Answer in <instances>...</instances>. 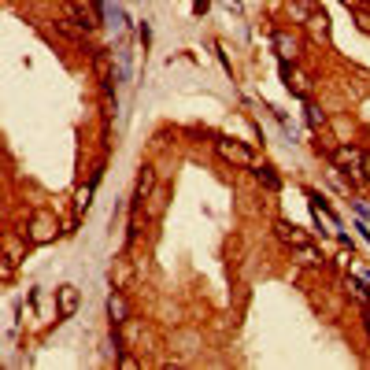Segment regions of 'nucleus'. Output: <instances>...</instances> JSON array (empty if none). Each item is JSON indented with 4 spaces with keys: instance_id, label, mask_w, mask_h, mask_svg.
Segmentation results:
<instances>
[{
    "instance_id": "obj_1",
    "label": "nucleus",
    "mask_w": 370,
    "mask_h": 370,
    "mask_svg": "<svg viewBox=\"0 0 370 370\" xmlns=\"http://www.w3.org/2000/svg\"><path fill=\"white\" fill-rule=\"evenodd\" d=\"M333 163H337L341 170H348L356 182H363L367 178V170H363V163H367V152L363 148H356V144H341V148H333Z\"/></svg>"
},
{
    "instance_id": "obj_2",
    "label": "nucleus",
    "mask_w": 370,
    "mask_h": 370,
    "mask_svg": "<svg viewBox=\"0 0 370 370\" xmlns=\"http://www.w3.org/2000/svg\"><path fill=\"white\" fill-rule=\"evenodd\" d=\"M215 152H219L226 163H233V167H252V163H256V156H252L248 144L230 141V137H215Z\"/></svg>"
},
{
    "instance_id": "obj_3",
    "label": "nucleus",
    "mask_w": 370,
    "mask_h": 370,
    "mask_svg": "<svg viewBox=\"0 0 370 370\" xmlns=\"http://www.w3.org/2000/svg\"><path fill=\"white\" fill-rule=\"evenodd\" d=\"M26 241H30V245H49V241H56V219H52V215H34L30 230H26Z\"/></svg>"
},
{
    "instance_id": "obj_4",
    "label": "nucleus",
    "mask_w": 370,
    "mask_h": 370,
    "mask_svg": "<svg viewBox=\"0 0 370 370\" xmlns=\"http://www.w3.org/2000/svg\"><path fill=\"white\" fill-rule=\"evenodd\" d=\"M274 237L282 241V245H289V248L308 245V233H304V230H296L293 222H285V219H278V222H274Z\"/></svg>"
},
{
    "instance_id": "obj_5",
    "label": "nucleus",
    "mask_w": 370,
    "mask_h": 370,
    "mask_svg": "<svg viewBox=\"0 0 370 370\" xmlns=\"http://www.w3.org/2000/svg\"><path fill=\"white\" fill-rule=\"evenodd\" d=\"M63 15H67V19L75 23L78 30H85V34L96 26V15H93V12H85V8H82V4H75V0H67V4H63Z\"/></svg>"
},
{
    "instance_id": "obj_6",
    "label": "nucleus",
    "mask_w": 370,
    "mask_h": 370,
    "mask_svg": "<svg viewBox=\"0 0 370 370\" xmlns=\"http://www.w3.org/2000/svg\"><path fill=\"white\" fill-rule=\"evenodd\" d=\"M56 311H60V319H70V315L78 311V289L75 285H60L56 289Z\"/></svg>"
},
{
    "instance_id": "obj_7",
    "label": "nucleus",
    "mask_w": 370,
    "mask_h": 370,
    "mask_svg": "<svg viewBox=\"0 0 370 370\" xmlns=\"http://www.w3.org/2000/svg\"><path fill=\"white\" fill-rule=\"evenodd\" d=\"M23 252H26V245L15 237V233H8V237H4V278H12V270L23 259Z\"/></svg>"
},
{
    "instance_id": "obj_8",
    "label": "nucleus",
    "mask_w": 370,
    "mask_h": 370,
    "mask_svg": "<svg viewBox=\"0 0 370 370\" xmlns=\"http://www.w3.org/2000/svg\"><path fill=\"white\" fill-rule=\"evenodd\" d=\"M274 49H278V56H282L285 63H293L296 56H300V41H296L289 30H278L274 34Z\"/></svg>"
},
{
    "instance_id": "obj_9",
    "label": "nucleus",
    "mask_w": 370,
    "mask_h": 370,
    "mask_svg": "<svg viewBox=\"0 0 370 370\" xmlns=\"http://www.w3.org/2000/svg\"><path fill=\"white\" fill-rule=\"evenodd\" d=\"M107 315H111L115 326H126V322H130V304H126L122 293H111V296H107Z\"/></svg>"
},
{
    "instance_id": "obj_10",
    "label": "nucleus",
    "mask_w": 370,
    "mask_h": 370,
    "mask_svg": "<svg viewBox=\"0 0 370 370\" xmlns=\"http://www.w3.org/2000/svg\"><path fill=\"white\" fill-rule=\"evenodd\" d=\"M289 252H293V263L296 267H322V252L315 248L311 241H308V245H300V248H289Z\"/></svg>"
},
{
    "instance_id": "obj_11",
    "label": "nucleus",
    "mask_w": 370,
    "mask_h": 370,
    "mask_svg": "<svg viewBox=\"0 0 370 370\" xmlns=\"http://www.w3.org/2000/svg\"><path fill=\"white\" fill-rule=\"evenodd\" d=\"M282 75H285V82H289V89H293L296 96H308L311 93V82H308V75H304V70H296V67H289V63H285Z\"/></svg>"
},
{
    "instance_id": "obj_12",
    "label": "nucleus",
    "mask_w": 370,
    "mask_h": 370,
    "mask_svg": "<svg viewBox=\"0 0 370 370\" xmlns=\"http://www.w3.org/2000/svg\"><path fill=\"white\" fill-rule=\"evenodd\" d=\"M289 15H293V23L308 26V19L315 15V8L308 4V0H293V4H289Z\"/></svg>"
},
{
    "instance_id": "obj_13",
    "label": "nucleus",
    "mask_w": 370,
    "mask_h": 370,
    "mask_svg": "<svg viewBox=\"0 0 370 370\" xmlns=\"http://www.w3.org/2000/svg\"><path fill=\"white\" fill-rule=\"evenodd\" d=\"M152 189H156V174H152V170L144 167V170H141V178H137V200H141V204L152 196Z\"/></svg>"
},
{
    "instance_id": "obj_14",
    "label": "nucleus",
    "mask_w": 370,
    "mask_h": 370,
    "mask_svg": "<svg viewBox=\"0 0 370 370\" xmlns=\"http://www.w3.org/2000/svg\"><path fill=\"white\" fill-rule=\"evenodd\" d=\"M252 174H256L267 189H278V174H274L270 167H263V163H252Z\"/></svg>"
},
{
    "instance_id": "obj_15",
    "label": "nucleus",
    "mask_w": 370,
    "mask_h": 370,
    "mask_svg": "<svg viewBox=\"0 0 370 370\" xmlns=\"http://www.w3.org/2000/svg\"><path fill=\"white\" fill-rule=\"evenodd\" d=\"M326 23H330V19H326V15H322V12H315V15H311V19H308V30H311V34H315V38H319V41H322V38H326V30H330V26H326Z\"/></svg>"
},
{
    "instance_id": "obj_16",
    "label": "nucleus",
    "mask_w": 370,
    "mask_h": 370,
    "mask_svg": "<svg viewBox=\"0 0 370 370\" xmlns=\"http://www.w3.org/2000/svg\"><path fill=\"white\" fill-rule=\"evenodd\" d=\"M304 111H308V122H311V130H322V126H326V115H322V107L308 104Z\"/></svg>"
},
{
    "instance_id": "obj_17",
    "label": "nucleus",
    "mask_w": 370,
    "mask_h": 370,
    "mask_svg": "<svg viewBox=\"0 0 370 370\" xmlns=\"http://www.w3.org/2000/svg\"><path fill=\"white\" fill-rule=\"evenodd\" d=\"M89 204H93V185L78 189V196H75V207H78V215H82V211H85Z\"/></svg>"
},
{
    "instance_id": "obj_18",
    "label": "nucleus",
    "mask_w": 370,
    "mask_h": 370,
    "mask_svg": "<svg viewBox=\"0 0 370 370\" xmlns=\"http://www.w3.org/2000/svg\"><path fill=\"white\" fill-rule=\"evenodd\" d=\"M111 282H115V285H119V289H122L126 282H130V267H126V263H119V267H115V270H111Z\"/></svg>"
},
{
    "instance_id": "obj_19",
    "label": "nucleus",
    "mask_w": 370,
    "mask_h": 370,
    "mask_svg": "<svg viewBox=\"0 0 370 370\" xmlns=\"http://www.w3.org/2000/svg\"><path fill=\"white\" fill-rule=\"evenodd\" d=\"M348 293H352V296H356V300H359V304H370V293H367V289H363V285H359V282H352V278H348Z\"/></svg>"
},
{
    "instance_id": "obj_20",
    "label": "nucleus",
    "mask_w": 370,
    "mask_h": 370,
    "mask_svg": "<svg viewBox=\"0 0 370 370\" xmlns=\"http://www.w3.org/2000/svg\"><path fill=\"white\" fill-rule=\"evenodd\" d=\"M148 200H152V207H148V211H152V215H159V211H163V193H156V196H148Z\"/></svg>"
},
{
    "instance_id": "obj_21",
    "label": "nucleus",
    "mask_w": 370,
    "mask_h": 370,
    "mask_svg": "<svg viewBox=\"0 0 370 370\" xmlns=\"http://www.w3.org/2000/svg\"><path fill=\"white\" fill-rule=\"evenodd\" d=\"M345 8H352V12H370L367 0H345Z\"/></svg>"
},
{
    "instance_id": "obj_22",
    "label": "nucleus",
    "mask_w": 370,
    "mask_h": 370,
    "mask_svg": "<svg viewBox=\"0 0 370 370\" xmlns=\"http://www.w3.org/2000/svg\"><path fill=\"white\" fill-rule=\"evenodd\" d=\"M352 259H356V256H352L348 248H345V252H337V267H352Z\"/></svg>"
},
{
    "instance_id": "obj_23",
    "label": "nucleus",
    "mask_w": 370,
    "mask_h": 370,
    "mask_svg": "<svg viewBox=\"0 0 370 370\" xmlns=\"http://www.w3.org/2000/svg\"><path fill=\"white\" fill-rule=\"evenodd\" d=\"M363 330H367V337H370V304H367V311H363Z\"/></svg>"
},
{
    "instance_id": "obj_24",
    "label": "nucleus",
    "mask_w": 370,
    "mask_h": 370,
    "mask_svg": "<svg viewBox=\"0 0 370 370\" xmlns=\"http://www.w3.org/2000/svg\"><path fill=\"white\" fill-rule=\"evenodd\" d=\"M363 170H367V178H370V156H367V163H363Z\"/></svg>"
}]
</instances>
